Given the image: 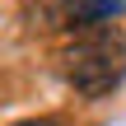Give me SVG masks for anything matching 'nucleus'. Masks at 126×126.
I'll return each instance as SVG.
<instances>
[{"label": "nucleus", "instance_id": "obj_2", "mask_svg": "<svg viewBox=\"0 0 126 126\" xmlns=\"http://www.w3.org/2000/svg\"><path fill=\"white\" fill-rule=\"evenodd\" d=\"M65 14L79 28H89V23H108V19L126 14V0H65Z\"/></svg>", "mask_w": 126, "mask_h": 126}, {"label": "nucleus", "instance_id": "obj_3", "mask_svg": "<svg viewBox=\"0 0 126 126\" xmlns=\"http://www.w3.org/2000/svg\"><path fill=\"white\" fill-rule=\"evenodd\" d=\"M19 126H65V122H56V117H28V122H19Z\"/></svg>", "mask_w": 126, "mask_h": 126}, {"label": "nucleus", "instance_id": "obj_1", "mask_svg": "<svg viewBox=\"0 0 126 126\" xmlns=\"http://www.w3.org/2000/svg\"><path fill=\"white\" fill-rule=\"evenodd\" d=\"M61 75L84 98L112 94L126 79V42H122V33H112L108 23L75 28V37H65V47H61Z\"/></svg>", "mask_w": 126, "mask_h": 126}]
</instances>
